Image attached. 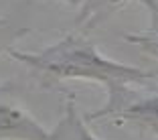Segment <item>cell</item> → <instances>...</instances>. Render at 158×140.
<instances>
[{"label": "cell", "mask_w": 158, "mask_h": 140, "mask_svg": "<svg viewBox=\"0 0 158 140\" xmlns=\"http://www.w3.org/2000/svg\"><path fill=\"white\" fill-rule=\"evenodd\" d=\"M8 55L47 79L93 81L102 83L106 91L120 85H148L158 77L156 71H146L142 67L103 57L83 33H71L39 53L19 51L12 47Z\"/></svg>", "instance_id": "cell-1"}, {"label": "cell", "mask_w": 158, "mask_h": 140, "mask_svg": "<svg viewBox=\"0 0 158 140\" xmlns=\"http://www.w3.org/2000/svg\"><path fill=\"white\" fill-rule=\"evenodd\" d=\"M89 120H112L158 140V93H144L132 85H120L107 91L102 110L89 114Z\"/></svg>", "instance_id": "cell-2"}, {"label": "cell", "mask_w": 158, "mask_h": 140, "mask_svg": "<svg viewBox=\"0 0 158 140\" xmlns=\"http://www.w3.org/2000/svg\"><path fill=\"white\" fill-rule=\"evenodd\" d=\"M0 140H49V130L0 87Z\"/></svg>", "instance_id": "cell-3"}, {"label": "cell", "mask_w": 158, "mask_h": 140, "mask_svg": "<svg viewBox=\"0 0 158 140\" xmlns=\"http://www.w3.org/2000/svg\"><path fill=\"white\" fill-rule=\"evenodd\" d=\"M128 0H83L79 6L77 14V27L83 35L98 31L99 27L107 23L114 14H118Z\"/></svg>", "instance_id": "cell-4"}, {"label": "cell", "mask_w": 158, "mask_h": 140, "mask_svg": "<svg viewBox=\"0 0 158 140\" xmlns=\"http://www.w3.org/2000/svg\"><path fill=\"white\" fill-rule=\"evenodd\" d=\"M49 140H98V136H93L81 114L77 112L75 102L69 100L63 116L53 126V130H49Z\"/></svg>", "instance_id": "cell-5"}, {"label": "cell", "mask_w": 158, "mask_h": 140, "mask_svg": "<svg viewBox=\"0 0 158 140\" xmlns=\"http://www.w3.org/2000/svg\"><path fill=\"white\" fill-rule=\"evenodd\" d=\"M140 4H144V8L150 14V24L148 28L140 31V33L126 35V41L136 45L142 53L150 55L158 63V0H138Z\"/></svg>", "instance_id": "cell-6"}, {"label": "cell", "mask_w": 158, "mask_h": 140, "mask_svg": "<svg viewBox=\"0 0 158 140\" xmlns=\"http://www.w3.org/2000/svg\"><path fill=\"white\" fill-rule=\"evenodd\" d=\"M27 33H31L28 27H23L10 19H0V53H8L14 43Z\"/></svg>", "instance_id": "cell-7"}, {"label": "cell", "mask_w": 158, "mask_h": 140, "mask_svg": "<svg viewBox=\"0 0 158 140\" xmlns=\"http://www.w3.org/2000/svg\"><path fill=\"white\" fill-rule=\"evenodd\" d=\"M61 2H67L69 6H81V2H83V0H61Z\"/></svg>", "instance_id": "cell-8"}]
</instances>
